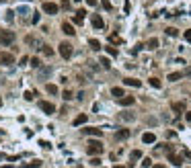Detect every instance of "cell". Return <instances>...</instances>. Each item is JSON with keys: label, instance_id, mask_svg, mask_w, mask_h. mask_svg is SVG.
<instances>
[{"label": "cell", "instance_id": "4fadbf2b", "mask_svg": "<svg viewBox=\"0 0 191 168\" xmlns=\"http://www.w3.org/2000/svg\"><path fill=\"white\" fill-rule=\"evenodd\" d=\"M142 141H144V144H154V141H156V135L148 131V133H144V135H142Z\"/></svg>", "mask_w": 191, "mask_h": 168}, {"label": "cell", "instance_id": "b9f144b4", "mask_svg": "<svg viewBox=\"0 0 191 168\" xmlns=\"http://www.w3.org/2000/svg\"><path fill=\"white\" fill-rule=\"evenodd\" d=\"M86 4H89V6H95V4H97V0H86Z\"/></svg>", "mask_w": 191, "mask_h": 168}, {"label": "cell", "instance_id": "603a6c76", "mask_svg": "<svg viewBox=\"0 0 191 168\" xmlns=\"http://www.w3.org/2000/svg\"><path fill=\"white\" fill-rule=\"evenodd\" d=\"M111 94H113V96H117V99H121V96H123V88L115 86V88H113V90H111Z\"/></svg>", "mask_w": 191, "mask_h": 168}, {"label": "cell", "instance_id": "5bb4252c", "mask_svg": "<svg viewBox=\"0 0 191 168\" xmlns=\"http://www.w3.org/2000/svg\"><path fill=\"white\" fill-rule=\"evenodd\" d=\"M62 31H64L66 35H74V33H76V31H74V27H72L70 23H62Z\"/></svg>", "mask_w": 191, "mask_h": 168}, {"label": "cell", "instance_id": "d4e9b609", "mask_svg": "<svg viewBox=\"0 0 191 168\" xmlns=\"http://www.w3.org/2000/svg\"><path fill=\"white\" fill-rule=\"evenodd\" d=\"M41 51H43V54L48 55V58H52V55H54V49H52L49 45H43V47H41Z\"/></svg>", "mask_w": 191, "mask_h": 168}, {"label": "cell", "instance_id": "ee69618b", "mask_svg": "<svg viewBox=\"0 0 191 168\" xmlns=\"http://www.w3.org/2000/svg\"><path fill=\"white\" fill-rule=\"evenodd\" d=\"M152 168H166V166H164V164H154Z\"/></svg>", "mask_w": 191, "mask_h": 168}, {"label": "cell", "instance_id": "9c48e42d", "mask_svg": "<svg viewBox=\"0 0 191 168\" xmlns=\"http://www.w3.org/2000/svg\"><path fill=\"white\" fill-rule=\"evenodd\" d=\"M134 103H136V99H134V96H125V94H123L121 99H119V105H121V107H132Z\"/></svg>", "mask_w": 191, "mask_h": 168}, {"label": "cell", "instance_id": "d590c367", "mask_svg": "<svg viewBox=\"0 0 191 168\" xmlns=\"http://www.w3.org/2000/svg\"><path fill=\"white\" fill-rule=\"evenodd\" d=\"M107 54L115 58V55H117V49H115V47H107Z\"/></svg>", "mask_w": 191, "mask_h": 168}, {"label": "cell", "instance_id": "60d3db41", "mask_svg": "<svg viewBox=\"0 0 191 168\" xmlns=\"http://www.w3.org/2000/svg\"><path fill=\"white\" fill-rule=\"evenodd\" d=\"M185 39H187V41H191V31H185Z\"/></svg>", "mask_w": 191, "mask_h": 168}, {"label": "cell", "instance_id": "ac0fdd59", "mask_svg": "<svg viewBox=\"0 0 191 168\" xmlns=\"http://www.w3.org/2000/svg\"><path fill=\"white\" fill-rule=\"evenodd\" d=\"M171 109L175 111V113H179V115H181V113L185 111V105H183V103H173V105H171Z\"/></svg>", "mask_w": 191, "mask_h": 168}, {"label": "cell", "instance_id": "30bf717a", "mask_svg": "<svg viewBox=\"0 0 191 168\" xmlns=\"http://www.w3.org/2000/svg\"><path fill=\"white\" fill-rule=\"evenodd\" d=\"M119 119H121V121H125V123H132L134 119H136V115L130 113V111H123V113H119Z\"/></svg>", "mask_w": 191, "mask_h": 168}, {"label": "cell", "instance_id": "e575fe53", "mask_svg": "<svg viewBox=\"0 0 191 168\" xmlns=\"http://www.w3.org/2000/svg\"><path fill=\"white\" fill-rule=\"evenodd\" d=\"M62 99H64V101H70V99H72V92H70V90H64Z\"/></svg>", "mask_w": 191, "mask_h": 168}, {"label": "cell", "instance_id": "3957f363", "mask_svg": "<svg viewBox=\"0 0 191 168\" xmlns=\"http://www.w3.org/2000/svg\"><path fill=\"white\" fill-rule=\"evenodd\" d=\"M58 51H60V55L64 58V60H68L70 55H72V51H74V49H72V45H70V43H66V41H62L60 45H58Z\"/></svg>", "mask_w": 191, "mask_h": 168}, {"label": "cell", "instance_id": "e0dca14e", "mask_svg": "<svg viewBox=\"0 0 191 168\" xmlns=\"http://www.w3.org/2000/svg\"><path fill=\"white\" fill-rule=\"evenodd\" d=\"M140 158H142V152H140V150H134V152H132L130 154V164H136V160H140Z\"/></svg>", "mask_w": 191, "mask_h": 168}, {"label": "cell", "instance_id": "83f0119b", "mask_svg": "<svg viewBox=\"0 0 191 168\" xmlns=\"http://www.w3.org/2000/svg\"><path fill=\"white\" fill-rule=\"evenodd\" d=\"M148 82H150V86H154V88H160V86H162V84H160V80H158V78H150V80H148Z\"/></svg>", "mask_w": 191, "mask_h": 168}, {"label": "cell", "instance_id": "7dc6e473", "mask_svg": "<svg viewBox=\"0 0 191 168\" xmlns=\"http://www.w3.org/2000/svg\"><path fill=\"white\" fill-rule=\"evenodd\" d=\"M0 105H2V101H0Z\"/></svg>", "mask_w": 191, "mask_h": 168}, {"label": "cell", "instance_id": "f35d334b", "mask_svg": "<svg viewBox=\"0 0 191 168\" xmlns=\"http://www.w3.org/2000/svg\"><path fill=\"white\" fill-rule=\"evenodd\" d=\"M90 164H93V166H99V164H101V160H99V158H93V160H90Z\"/></svg>", "mask_w": 191, "mask_h": 168}, {"label": "cell", "instance_id": "6da1fadb", "mask_svg": "<svg viewBox=\"0 0 191 168\" xmlns=\"http://www.w3.org/2000/svg\"><path fill=\"white\" fill-rule=\"evenodd\" d=\"M86 152H89L90 156H99L103 154V144L99 140H90L89 141V146H86Z\"/></svg>", "mask_w": 191, "mask_h": 168}, {"label": "cell", "instance_id": "484cf974", "mask_svg": "<svg viewBox=\"0 0 191 168\" xmlns=\"http://www.w3.org/2000/svg\"><path fill=\"white\" fill-rule=\"evenodd\" d=\"M45 90H48L49 94H58V86H55V84H48V86H45Z\"/></svg>", "mask_w": 191, "mask_h": 168}, {"label": "cell", "instance_id": "f546056e", "mask_svg": "<svg viewBox=\"0 0 191 168\" xmlns=\"http://www.w3.org/2000/svg\"><path fill=\"white\" fill-rule=\"evenodd\" d=\"M29 62H31V66H33V68H41V62H39V58H31Z\"/></svg>", "mask_w": 191, "mask_h": 168}, {"label": "cell", "instance_id": "836d02e7", "mask_svg": "<svg viewBox=\"0 0 191 168\" xmlns=\"http://www.w3.org/2000/svg\"><path fill=\"white\" fill-rule=\"evenodd\" d=\"M25 99H27V101H33V99H35V90H33V92L27 90V92H25Z\"/></svg>", "mask_w": 191, "mask_h": 168}, {"label": "cell", "instance_id": "f6af8a7d", "mask_svg": "<svg viewBox=\"0 0 191 168\" xmlns=\"http://www.w3.org/2000/svg\"><path fill=\"white\" fill-rule=\"evenodd\" d=\"M185 154H187V158H189V160H191V152H185Z\"/></svg>", "mask_w": 191, "mask_h": 168}, {"label": "cell", "instance_id": "7bdbcfd3", "mask_svg": "<svg viewBox=\"0 0 191 168\" xmlns=\"http://www.w3.org/2000/svg\"><path fill=\"white\" fill-rule=\"evenodd\" d=\"M185 119H187V121L191 123V111H189V113H185Z\"/></svg>", "mask_w": 191, "mask_h": 168}, {"label": "cell", "instance_id": "8d00e7d4", "mask_svg": "<svg viewBox=\"0 0 191 168\" xmlns=\"http://www.w3.org/2000/svg\"><path fill=\"white\" fill-rule=\"evenodd\" d=\"M142 166H144V168H150V166H152V160H150V158H146V160L142 162Z\"/></svg>", "mask_w": 191, "mask_h": 168}, {"label": "cell", "instance_id": "ab89813d", "mask_svg": "<svg viewBox=\"0 0 191 168\" xmlns=\"http://www.w3.org/2000/svg\"><path fill=\"white\" fill-rule=\"evenodd\" d=\"M31 21H33V23H39V14H37V13H33V17H31Z\"/></svg>", "mask_w": 191, "mask_h": 168}, {"label": "cell", "instance_id": "52a82bcc", "mask_svg": "<svg viewBox=\"0 0 191 168\" xmlns=\"http://www.w3.org/2000/svg\"><path fill=\"white\" fill-rule=\"evenodd\" d=\"M82 133L84 135H90V137H101V129H97V127H86V129H82Z\"/></svg>", "mask_w": 191, "mask_h": 168}, {"label": "cell", "instance_id": "74e56055", "mask_svg": "<svg viewBox=\"0 0 191 168\" xmlns=\"http://www.w3.org/2000/svg\"><path fill=\"white\" fill-rule=\"evenodd\" d=\"M109 39H111V43H121V39H119V37H117V35H111Z\"/></svg>", "mask_w": 191, "mask_h": 168}, {"label": "cell", "instance_id": "44dd1931", "mask_svg": "<svg viewBox=\"0 0 191 168\" xmlns=\"http://www.w3.org/2000/svg\"><path fill=\"white\" fill-rule=\"evenodd\" d=\"M146 47H148V49H158V39H156V37H152V39H148Z\"/></svg>", "mask_w": 191, "mask_h": 168}, {"label": "cell", "instance_id": "7a4b0ae2", "mask_svg": "<svg viewBox=\"0 0 191 168\" xmlns=\"http://www.w3.org/2000/svg\"><path fill=\"white\" fill-rule=\"evenodd\" d=\"M14 39H17V35L13 31H0V45H10L14 43Z\"/></svg>", "mask_w": 191, "mask_h": 168}, {"label": "cell", "instance_id": "ffe728a7", "mask_svg": "<svg viewBox=\"0 0 191 168\" xmlns=\"http://www.w3.org/2000/svg\"><path fill=\"white\" fill-rule=\"evenodd\" d=\"M181 78H183L181 72H171V74H169V82H177V80H181Z\"/></svg>", "mask_w": 191, "mask_h": 168}, {"label": "cell", "instance_id": "cb8c5ba5", "mask_svg": "<svg viewBox=\"0 0 191 168\" xmlns=\"http://www.w3.org/2000/svg\"><path fill=\"white\" fill-rule=\"evenodd\" d=\"M89 45L93 47L95 51H99V49H101V43H99V41H97V39H89Z\"/></svg>", "mask_w": 191, "mask_h": 168}, {"label": "cell", "instance_id": "8992f818", "mask_svg": "<svg viewBox=\"0 0 191 168\" xmlns=\"http://www.w3.org/2000/svg\"><path fill=\"white\" fill-rule=\"evenodd\" d=\"M39 109L43 111V113H48V115L55 113V107H54V103H48V101H41V103H39Z\"/></svg>", "mask_w": 191, "mask_h": 168}, {"label": "cell", "instance_id": "f1b7e54d", "mask_svg": "<svg viewBox=\"0 0 191 168\" xmlns=\"http://www.w3.org/2000/svg\"><path fill=\"white\" fill-rule=\"evenodd\" d=\"M101 66L105 68V70H109V68H111V62L107 60V58H101Z\"/></svg>", "mask_w": 191, "mask_h": 168}, {"label": "cell", "instance_id": "2e32d148", "mask_svg": "<svg viewBox=\"0 0 191 168\" xmlns=\"http://www.w3.org/2000/svg\"><path fill=\"white\" fill-rule=\"evenodd\" d=\"M84 17H86V13H84V10H78L76 17H74V23L76 25H82V23H84Z\"/></svg>", "mask_w": 191, "mask_h": 168}, {"label": "cell", "instance_id": "4dcf8cb0", "mask_svg": "<svg viewBox=\"0 0 191 168\" xmlns=\"http://www.w3.org/2000/svg\"><path fill=\"white\" fill-rule=\"evenodd\" d=\"M101 4H103V8H105V10H111V8H113V4H111L109 0H101Z\"/></svg>", "mask_w": 191, "mask_h": 168}, {"label": "cell", "instance_id": "1f68e13d", "mask_svg": "<svg viewBox=\"0 0 191 168\" xmlns=\"http://www.w3.org/2000/svg\"><path fill=\"white\" fill-rule=\"evenodd\" d=\"M27 168H41V162L39 160H33V162H29Z\"/></svg>", "mask_w": 191, "mask_h": 168}, {"label": "cell", "instance_id": "9a60e30c", "mask_svg": "<svg viewBox=\"0 0 191 168\" xmlns=\"http://www.w3.org/2000/svg\"><path fill=\"white\" fill-rule=\"evenodd\" d=\"M93 27H95V29H103V27H105V23H103V19L99 17V14L93 17Z\"/></svg>", "mask_w": 191, "mask_h": 168}, {"label": "cell", "instance_id": "4316f807", "mask_svg": "<svg viewBox=\"0 0 191 168\" xmlns=\"http://www.w3.org/2000/svg\"><path fill=\"white\" fill-rule=\"evenodd\" d=\"M166 35H169V37H177L179 31H177L175 27H169V29H166Z\"/></svg>", "mask_w": 191, "mask_h": 168}, {"label": "cell", "instance_id": "d6986e66", "mask_svg": "<svg viewBox=\"0 0 191 168\" xmlns=\"http://www.w3.org/2000/svg\"><path fill=\"white\" fill-rule=\"evenodd\" d=\"M169 160H171L175 166H181V164H183V158H181V156H175V154H169Z\"/></svg>", "mask_w": 191, "mask_h": 168}, {"label": "cell", "instance_id": "d6a6232c", "mask_svg": "<svg viewBox=\"0 0 191 168\" xmlns=\"http://www.w3.org/2000/svg\"><path fill=\"white\" fill-rule=\"evenodd\" d=\"M48 74H52V66L43 68V70H41V72H39V76H41V78H43V76H48Z\"/></svg>", "mask_w": 191, "mask_h": 168}, {"label": "cell", "instance_id": "bcb514c9", "mask_svg": "<svg viewBox=\"0 0 191 168\" xmlns=\"http://www.w3.org/2000/svg\"><path fill=\"white\" fill-rule=\"evenodd\" d=\"M115 168H125V166H115Z\"/></svg>", "mask_w": 191, "mask_h": 168}, {"label": "cell", "instance_id": "277c9868", "mask_svg": "<svg viewBox=\"0 0 191 168\" xmlns=\"http://www.w3.org/2000/svg\"><path fill=\"white\" fill-rule=\"evenodd\" d=\"M58 10H60L58 4H54V2H43V13L45 14H58Z\"/></svg>", "mask_w": 191, "mask_h": 168}, {"label": "cell", "instance_id": "5b68a950", "mask_svg": "<svg viewBox=\"0 0 191 168\" xmlns=\"http://www.w3.org/2000/svg\"><path fill=\"white\" fill-rule=\"evenodd\" d=\"M10 64H14V55L13 54H0V66H10Z\"/></svg>", "mask_w": 191, "mask_h": 168}, {"label": "cell", "instance_id": "7c38bea8", "mask_svg": "<svg viewBox=\"0 0 191 168\" xmlns=\"http://www.w3.org/2000/svg\"><path fill=\"white\" fill-rule=\"evenodd\" d=\"M123 84H125V86H136V88L142 86V82L136 80V78H125V80H123Z\"/></svg>", "mask_w": 191, "mask_h": 168}, {"label": "cell", "instance_id": "ba28073f", "mask_svg": "<svg viewBox=\"0 0 191 168\" xmlns=\"http://www.w3.org/2000/svg\"><path fill=\"white\" fill-rule=\"evenodd\" d=\"M130 135H132L130 129H119V131H115V140L117 141H123V140H128Z\"/></svg>", "mask_w": 191, "mask_h": 168}, {"label": "cell", "instance_id": "8fae6325", "mask_svg": "<svg viewBox=\"0 0 191 168\" xmlns=\"http://www.w3.org/2000/svg\"><path fill=\"white\" fill-rule=\"evenodd\" d=\"M25 41H27L29 45H37V49H41V47H43V43H41L37 37H31V35H27V37H25Z\"/></svg>", "mask_w": 191, "mask_h": 168}, {"label": "cell", "instance_id": "7402d4cb", "mask_svg": "<svg viewBox=\"0 0 191 168\" xmlns=\"http://www.w3.org/2000/svg\"><path fill=\"white\" fill-rule=\"evenodd\" d=\"M86 119H89L86 115H78V117L74 119V125H84V123H86Z\"/></svg>", "mask_w": 191, "mask_h": 168}]
</instances>
